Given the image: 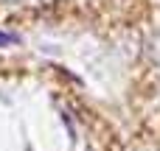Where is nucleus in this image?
Masks as SVG:
<instances>
[{
    "mask_svg": "<svg viewBox=\"0 0 160 151\" xmlns=\"http://www.w3.org/2000/svg\"><path fill=\"white\" fill-rule=\"evenodd\" d=\"M20 36L17 34H8V31H0V48H8V45H17Z\"/></svg>",
    "mask_w": 160,
    "mask_h": 151,
    "instance_id": "nucleus-1",
    "label": "nucleus"
}]
</instances>
